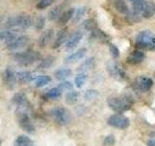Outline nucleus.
<instances>
[{
    "instance_id": "44",
    "label": "nucleus",
    "mask_w": 155,
    "mask_h": 146,
    "mask_svg": "<svg viewBox=\"0 0 155 146\" xmlns=\"http://www.w3.org/2000/svg\"><path fill=\"white\" fill-rule=\"evenodd\" d=\"M130 1H132V2H133V1H137V0H130Z\"/></svg>"
},
{
    "instance_id": "25",
    "label": "nucleus",
    "mask_w": 155,
    "mask_h": 146,
    "mask_svg": "<svg viewBox=\"0 0 155 146\" xmlns=\"http://www.w3.org/2000/svg\"><path fill=\"white\" fill-rule=\"evenodd\" d=\"M114 6L119 13L125 15V16H127V15L131 12V10L129 9L128 5L126 4L123 0H114Z\"/></svg>"
},
{
    "instance_id": "27",
    "label": "nucleus",
    "mask_w": 155,
    "mask_h": 146,
    "mask_svg": "<svg viewBox=\"0 0 155 146\" xmlns=\"http://www.w3.org/2000/svg\"><path fill=\"white\" fill-rule=\"evenodd\" d=\"M72 74V70L69 68H60V69H57L54 72V76L57 80L63 81L65 80L66 78H68Z\"/></svg>"
},
{
    "instance_id": "39",
    "label": "nucleus",
    "mask_w": 155,
    "mask_h": 146,
    "mask_svg": "<svg viewBox=\"0 0 155 146\" xmlns=\"http://www.w3.org/2000/svg\"><path fill=\"white\" fill-rule=\"evenodd\" d=\"M58 88L63 92V91H66V92H71L73 91V85L72 83L69 82V81H64L60 83L59 85H58Z\"/></svg>"
},
{
    "instance_id": "15",
    "label": "nucleus",
    "mask_w": 155,
    "mask_h": 146,
    "mask_svg": "<svg viewBox=\"0 0 155 146\" xmlns=\"http://www.w3.org/2000/svg\"><path fill=\"white\" fill-rule=\"evenodd\" d=\"M144 58H145V54L143 51L136 50L130 54L126 61H127L129 64L136 65V64H139L140 62H143L144 61Z\"/></svg>"
},
{
    "instance_id": "36",
    "label": "nucleus",
    "mask_w": 155,
    "mask_h": 146,
    "mask_svg": "<svg viewBox=\"0 0 155 146\" xmlns=\"http://www.w3.org/2000/svg\"><path fill=\"white\" fill-rule=\"evenodd\" d=\"M46 26V19L44 16H39L34 21V26H35L36 30H42Z\"/></svg>"
},
{
    "instance_id": "18",
    "label": "nucleus",
    "mask_w": 155,
    "mask_h": 146,
    "mask_svg": "<svg viewBox=\"0 0 155 146\" xmlns=\"http://www.w3.org/2000/svg\"><path fill=\"white\" fill-rule=\"evenodd\" d=\"M17 75V80L19 83H30L34 79H35V74L32 73L31 71H18L16 72Z\"/></svg>"
},
{
    "instance_id": "5",
    "label": "nucleus",
    "mask_w": 155,
    "mask_h": 146,
    "mask_svg": "<svg viewBox=\"0 0 155 146\" xmlns=\"http://www.w3.org/2000/svg\"><path fill=\"white\" fill-rule=\"evenodd\" d=\"M17 120L18 126L21 129L23 130L27 134H34L35 133V126L32 123V121L29 117L27 112L24 111H17Z\"/></svg>"
},
{
    "instance_id": "43",
    "label": "nucleus",
    "mask_w": 155,
    "mask_h": 146,
    "mask_svg": "<svg viewBox=\"0 0 155 146\" xmlns=\"http://www.w3.org/2000/svg\"><path fill=\"white\" fill-rule=\"evenodd\" d=\"M147 146H155V137L149 139L147 141Z\"/></svg>"
},
{
    "instance_id": "40",
    "label": "nucleus",
    "mask_w": 155,
    "mask_h": 146,
    "mask_svg": "<svg viewBox=\"0 0 155 146\" xmlns=\"http://www.w3.org/2000/svg\"><path fill=\"white\" fill-rule=\"evenodd\" d=\"M96 96H98V92L95 90H87L84 92V99L87 100H92L94 99Z\"/></svg>"
},
{
    "instance_id": "41",
    "label": "nucleus",
    "mask_w": 155,
    "mask_h": 146,
    "mask_svg": "<svg viewBox=\"0 0 155 146\" xmlns=\"http://www.w3.org/2000/svg\"><path fill=\"white\" fill-rule=\"evenodd\" d=\"M109 49H110V55L113 56L114 58H116V57H119V50H118V48L114 45V44L110 43V44H109Z\"/></svg>"
},
{
    "instance_id": "16",
    "label": "nucleus",
    "mask_w": 155,
    "mask_h": 146,
    "mask_svg": "<svg viewBox=\"0 0 155 146\" xmlns=\"http://www.w3.org/2000/svg\"><path fill=\"white\" fill-rule=\"evenodd\" d=\"M53 35H54V31H53V29L51 28H48L47 30L44 31L40 35V37H39V40H38L40 47H43V48L46 47L48 44L51 41Z\"/></svg>"
},
{
    "instance_id": "29",
    "label": "nucleus",
    "mask_w": 155,
    "mask_h": 146,
    "mask_svg": "<svg viewBox=\"0 0 155 146\" xmlns=\"http://www.w3.org/2000/svg\"><path fill=\"white\" fill-rule=\"evenodd\" d=\"M51 81V77L48 76V75H41V76H38L36 79H35V86L37 88H42V87H45L47 86L48 83Z\"/></svg>"
},
{
    "instance_id": "22",
    "label": "nucleus",
    "mask_w": 155,
    "mask_h": 146,
    "mask_svg": "<svg viewBox=\"0 0 155 146\" xmlns=\"http://www.w3.org/2000/svg\"><path fill=\"white\" fill-rule=\"evenodd\" d=\"M75 11L76 10L74 8H70V9L66 10V11H64V13L61 15V17L57 21L58 24H59V26H64V24H66L68 22H70L71 19L74 18Z\"/></svg>"
},
{
    "instance_id": "42",
    "label": "nucleus",
    "mask_w": 155,
    "mask_h": 146,
    "mask_svg": "<svg viewBox=\"0 0 155 146\" xmlns=\"http://www.w3.org/2000/svg\"><path fill=\"white\" fill-rule=\"evenodd\" d=\"M115 143V138L114 135H108L104 138L103 144L104 146H111Z\"/></svg>"
},
{
    "instance_id": "17",
    "label": "nucleus",
    "mask_w": 155,
    "mask_h": 146,
    "mask_svg": "<svg viewBox=\"0 0 155 146\" xmlns=\"http://www.w3.org/2000/svg\"><path fill=\"white\" fill-rule=\"evenodd\" d=\"M86 53H87V50L85 48H81L80 50H78L75 53H72L71 55L68 56L65 58V61L66 63H74L78 61L81 60V58H84L86 55Z\"/></svg>"
},
{
    "instance_id": "38",
    "label": "nucleus",
    "mask_w": 155,
    "mask_h": 146,
    "mask_svg": "<svg viewBox=\"0 0 155 146\" xmlns=\"http://www.w3.org/2000/svg\"><path fill=\"white\" fill-rule=\"evenodd\" d=\"M53 2H54V0H40V1L37 3L36 8L38 10H44L48 8V6H51Z\"/></svg>"
},
{
    "instance_id": "37",
    "label": "nucleus",
    "mask_w": 155,
    "mask_h": 146,
    "mask_svg": "<svg viewBox=\"0 0 155 146\" xmlns=\"http://www.w3.org/2000/svg\"><path fill=\"white\" fill-rule=\"evenodd\" d=\"M87 79V75L85 73H80V74H78L75 78V84L78 88H81L82 86L84 85V83Z\"/></svg>"
},
{
    "instance_id": "9",
    "label": "nucleus",
    "mask_w": 155,
    "mask_h": 146,
    "mask_svg": "<svg viewBox=\"0 0 155 146\" xmlns=\"http://www.w3.org/2000/svg\"><path fill=\"white\" fill-rule=\"evenodd\" d=\"M107 70L111 77L117 80H123L126 78V72L123 66L116 61H110L107 64Z\"/></svg>"
},
{
    "instance_id": "11",
    "label": "nucleus",
    "mask_w": 155,
    "mask_h": 146,
    "mask_svg": "<svg viewBox=\"0 0 155 146\" xmlns=\"http://www.w3.org/2000/svg\"><path fill=\"white\" fill-rule=\"evenodd\" d=\"M134 86L140 92H147L152 88L153 81L151 78L142 75L136 78V80L134 82Z\"/></svg>"
},
{
    "instance_id": "6",
    "label": "nucleus",
    "mask_w": 155,
    "mask_h": 146,
    "mask_svg": "<svg viewBox=\"0 0 155 146\" xmlns=\"http://www.w3.org/2000/svg\"><path fill=\"white\" fill-rule=\"evenodd\" d=\"M51 115L56 123L60 126H65L70 122V113L64 107L57 106L51 110Z\"/></svg>"
},
{
    "instance_id": "10",
    "label": "nucleus",
    "mask_w": 155,
    "mask_h": 146,
    "mask_svg": "<svg viewBox=\"0 0 155 146\" xmlns=\"http://www.w3.org/2000/svg\"><path fill=\"white\" fill-rule=\"evenodd\" d=\"M2 79H3L4 85L6 86L8 89L13 90L14 88L16 87V84L18 82L16 71H15L12 67H7L2 74Z\"/></svg>"
},
{
    "instance_id": "24",
    "label": "nucleus",
    "mask_w": 155,
    "mask_h": 146,
    "mask_svg": "<svg viewBox=\"0 0 155 146\" xmlns=\"http://www.w3.org/2000/svg\"><path fill=\"white\" fill-rule=\"evenodd\" d=\"M55 61V57L52 56H48L46 57L42 58L39 62V64L37 65L38 69H48L53 65V63Z\"/></svg>"
},
{
    "instance_id": "14",
    "label": "nucleus",
    "mask_w": 155,
    "mask_h": 146,
    "mask_svg": "<svg viewBox=\"0 0 155 146\" xmlns=\"http://www.w3.org/2000/svg\"><path fill=\"white\" fill-rule=\"evenodd\" d=\"M70 35H69V30H68V28H62L60 29L59 31L57 32L56 34V37H55V40L53 42V46L52 48L53 49H57L59 48L60 46H62L63 44L66 43L67 40L69 39Z\"/></svg>"
},
{
    "instance_id": "30",
    "label": "nucleus",
    "mask_w": 155,
    "mask_h": 146,
    "mask_svg": "<svg viewBox=\"0 0 155 146\" xmlns=\"http://www.w3.org/2000/svg\"><path fill=\"white\" fill-rule=\"evenodd\" d=\"M61 95H62V91L58 87L51 88V89H50L46 92V96L51 99H56L58 97H60Z\"/></svg>"
},
{
    "instance_id": "33",
    "label": "nucleus",
    "mask_w": 155,
    "mask_h": 146,
    "mask_svg": "<svg viewBox=\"0 0 155 146\" xmlns=\"http://www.w3.org/2000/svg\"><path fill=\"white\" fill-rule=\"evenodd\" d=\"M66 102L68 104H74L79 99V92L75 91H71L66 95Z\"/></svg>"
},
{
    "instance_id": "13",
    "label": "nucleus",
    "mask_w": 155,
    "mask_h": 146,
    "mask_svg": "<svg viewBox=\"0 0 155 146\" xmlns=\"http://www.w3.org/2000/svg\"><path fill=\"white\" fill-rule=\"evenodd\" d=\"M82 37H84V33L81 30H78L76 32H74L70 35L69 39L67 40L66 42V45H65V48L67 51H72L73 49H75L78 45H79V43L81 41Z\"/></svg>"
},
{
    "instance_id": "1",
    "label": "nucleus",
    "mask_w": 155,
    "mask_h": 146,
    "mask_svg": "<svg viewBox=\"0 0 155 146\" xmlns=\"http://www.w3.org/2000/svg\"><path fill=\"white\" fill-rule=\"evenodd\" d=\"M33 24L34 19L30 15L21 13L8 18L5 22L4 26L8 29H12V30H16L17 28V31H23L31 27Z\"/></svg>"
},
{
    "instance_id": "34",
    "label": "nucleus",
    "mask_w": 155,
    "mask_h": 146,
    "mask_svg": "<svg viewBox=\"0 0 155 146\" xmlns=\"http://www.w3.org/2000/svg\"><path fill=\"white\" fill-rule=\"evenodd\" d=\"M125 21L127 22V23H140V14L131 11L127 15V16L125 17Z\"/></svg>"
},
{
    "instance_id": "4",
    "label": "nucleus",
    "mask_w": 155,
    "mask_h": 146,
    "mask_svg": "<svg viewBox=\"0 0 155 146\" xmlns=\"http://www.w3.org/2000/svg\"><path fill=\"white\" fill-rule=\"evenodd\" d=\"M14 61H16L19 66H29L34 62L41 61V56L38 52L35 51H24L18 52L13 55Z\"/></svg>"
},
{
    "instance_id": "28",
    "label": "nucleus",
    "mask_w": 155,
    "mask_h": 146,
    "mask_svg": "<svg viewBox=\"0 0 155 146\" xmlns=\"http://www.w3.org/2000/svg\"><path fill=\"white\" fill-rule=\"evenodd\" d=\"M81 27L84 29L85 31H93L94 29L97 28V26H96V21L94 19H86V21L82 22L81 24Z\"/></svg>"
},
{
    "instance_id": "32",
    "label": "nucleus",
    "mask_w": 155,
    "mask_h": 146,
    "mask_svg": "<svg viewBox=\"0 0 155 146\" xmlns=\"http://www.w3.org/2000/svg\"><path fill=\"white\" fill-rule=\"evenodd\" d=\"M144 6H145L144 0H137V1H133V3H132V11L135 12V13L140 14V13H143Z\"/></svg>"
},
{
    "instance_id": "31",
    "label": "nucleus",
    "mask_w": 155,
    "mask_h": 146,
    "mask_svg": "<svg viewBox=\"0 0 155 146\" xmlns=\"http://www.w3.org/2000/svg\"><path fill=\"white\" fill-rule=\"evenodd\" d=\"M94 64H95L94 58L93 57H89V58H87L86 61H84L80 65L79 70L80 71H82V72H84V71H87V70H90V69H92V68H93Z\"/></svg>"
},
{
    "instance_id": "2",
    "label": "nucleus",
    "mask_w": 155,
    "mask_h": 146,
    "mask_svg": "<svg viewBox=\"0 0 155 146\" xmlns=\"http://www.w3.org/2000/svg\"><path fill=\"white\" fill-rule=\"evenodd\" d=\"M135 44L140 49L155 51V33L150 29L140 31L136 35Z\"/></svg>"
},
{
    "instance_id": "3",
    "label": "nucleus",
    "mask_w": 155,
    "mask_h": 146,
    "mask_svg": "<svg viewBox=\"0 0 155 146\" xmlns=\"http://www.w3.org/2000/svg\"><path fill=\"white\" fill-rule=\"evenodd\" d=\"M132 104L133 102L131 99L126 96H115L108 99V105L110 108L119 114L129 110L132 107Z\"/></svg>"
},
{
    "instance_id": "12",
    "label": "nucleus",
    "mask_w": 155,
    "mask_h": 146,
    "mask_svg": "<svg viewBox=\"0 0 155 146\" xmlns=\"http://www.w3.org/2000/svg\"><path fill=\"white\" fill-rule=\"evenodd\" d=\"M29 42V38L26 35H22V34H19L16 38L12 40L11 42H9L6 44V48L8 50L11 51H16L18 49L23 48L24 46H26Z\"/></svg>"
},
{
    "instance_id": "23",
    "label": "nucleus",
    "mask_w": 155,
    "mask_h": 146,
    "mask_svg": "<svg viewBox=\"0 0 155 146\" xmlns=\"http://www.w3.org/2000/svg\"><path fill=\"white\" fill-rule=\"evenodd\" d=\"M142 15L144 19H151L155 15V2L153 1L145 2V6Z\"/></svg>"
},
{
    "instance_id": "35",
    "label": "nucleus",
    "mask_w": 155,
    "mask_h": 146,
    "mask_svg": "<svg viewBox=\"0 0 155 146\" xmlns=\"http://www.w3.org/2000/svg\"><path fill=\"white\" fill-rule=\"evenodd\" d=\"M86 11L87 10L85 7H81L79 9H77L74 15V23H79L80 21H81V19L85 16Z\"/></svg>"
},
{
    "instance_id": "7",
    "label": "nucleus",
    "mask_w": 155,
    "mask_h": 146,
    "mask_svg": "<svg viewBox=\"0 0 155 146\" xmlns=\"http://www.w3.org/2000/svg\"><path fill=\"white\" fill-rule=\"evenodd\" d=\"M13 104L17 107V111H24L27 112L31 109V104L29 102L27 96L23 92H17L12 97Z\"/></svg>"
},
{
    "instance_id": "8",
    "label": "nucleus",
    "mask_w": 155,
    "mask_h": 146,
    "mask_svg": "<svg viewBox=\"0 0 155 146\" xmlns=\"http://www.w3.org/2000/svg\"><path fill=\"white\" fill-rule=\"evenodd\" d=\"M108 124L110 127H114V128H115V129L124 130V129H127L129 127L130 120L127 118V117L117 113V114H114V115L109 117Z\"/></svg>"
},
{
    "instance_id": "21",
    "label": "nucleus",
    "mask_w": 155,
    "mask_h": 146,
    "mask_svg": "<svg viewBox=\"0 0 155 146\" xmlns=\"http://www.w3.org/2000/svg\"><path fill=\"white\" fill-rule=\"evenodd\" d=\"M13 146H36L34 141L27 135L21 134L15 139Z\"/></svg>"
},
{
    "instance_id": "19",
    "label": "nucleus",
    "mask_w": 155,
    "mask_h": 146,
    "mask_svg": "<svg viewBox=\"0 0 155 146\" xmlns=\"http://www.w3.org/2000/svg\"><path fill=\"white\" fill-rule=\"evenodd\" d=\"M64 5H57V6L53 7L50 12L48 14V18L50 21L54 22V21H58L59 18L61 17V15L64 13Z\"/></svg>"
},
{
    "instance_id": "20",
    "label": "nucleus",
    "mask_w": 155,
    "mask_h": 146,
    "mask_svg": "<svg viewBox=\"0 0 155 146\" xmlns=\"http://www.w3.org/2000/svg\"><path fill=\"white\" fill-rule=\"evenodd\" d=\"M18 35H19L18 31L17 30H12V29H6V30L0 31V41L5 42V43H9L12 40H14Z\"/></svg>"
},
{
    "instance_id": "26",
    "label": "nucleus",
    "mask_w": 155,
    "mask_h": 146,
    "mask_svg": "<svg viewBox=\"0 0 155 146\" xmlns=\"http://www.w3.org/2000/svg\"><path fill=\"white\" fill-rule=\"evenodd\" d=\"M91 37L94 39H97V40H99L101 42H104V43L109 42V40H110V36L108 34L105 33L104 31L100 30L99 28H96L91 32Z\"/></svg>"
}]
</instances>
